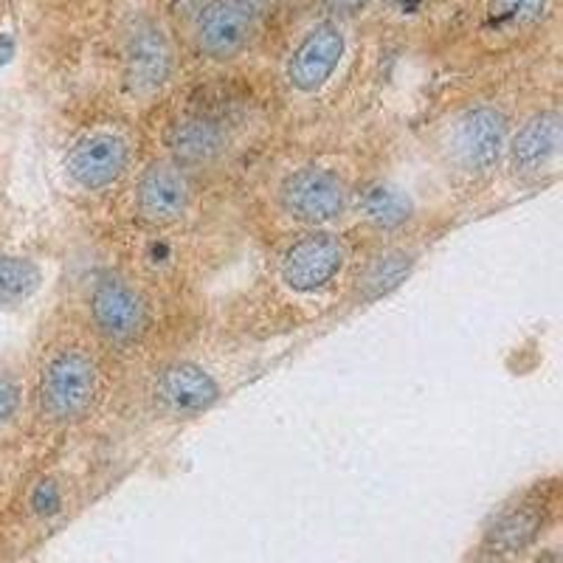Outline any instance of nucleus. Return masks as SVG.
<instances>
[{"label": "nucleus", "mask_w": 563, "mask_h": 563, "mask_svg": "<svg viewBox=\"0 0 563 563\" xmlns=\"http://www.w3.org/2000/svg\"><path fill=\"white\" fill-rule=\"evenodd\" d=\"M32 505L37 512H54L59 507V490L54 485H40L34 490Z\"/></svg>", "instance_id": "aec40b11"}, {"label": "nucleus", "mask_w": 563, "mask_h": 563, "mask_svg": "<svg viewBox=\"0 0 563 563\" xmlns=\"http://www.w3.org/2000/svg\"><path fill=\"white\" fill-rule=\"evenodd\" d=\"M327 7V12L339 14V18H346V14H358L364 12L366 7H372L375 0H321Z\"/></svg>", "instance_id": "412c9836"}, {"label": "nucleus", "mask_w": 563, "mask_h": 563, "mask_svg": "<svg viewBox=\"0 0 563 563\" xmlns=\"http://www.w3.org/2000/svg\"><path fill=\"white\" fill-rule=\"evenodd\" d=\"M260 23L256 0H206L195 18V45L211 63H231L254 45Z\"/></svg>", "instance_id": "39448f33"}, {"label": "nucleus", "mask_w": 563, "mask_h": 563, "mask_svg": "<svg viewBox=\"0 0 563 563\" xmlns=\"http://www.w3.org/2000/svg\"><path fill=\"white\" fill-rule=\"evenodd\" d=\"M550 3L552 0H487V32L505 37L530 32L547 18Z\"/></svg>", "instance_id": "f3484780"}, {"label": "nucleus", "mask_w": 563, "mask_h": 563, "mask_svg": "<svg viewBox=\"0 0 563 563\" xmlns=\"http://www.w3.org/2000/svg\"><path fill=\"white\" fill-rule=\"evenodd\" d=\"M561 113L541 110L507 139V164L516 175H538L561 153Z\"/></svg>", "instance_id": "ddd939ff"}, {"label": "nucleus", "mask_w": 563, "mask_h": 563, "mask_svg": "<svg viewBox=\"0 0 563 563\" xmlns=\"http://www.w3.org/2000/svg\"><path fill=\"white\" fill-rule=\"evenodd\" d=\"M133 164V144L119 130H90L79 135L63 158L65 178L79 192L97 195L115 186Z\"/></svg>", "instance_id": "423d86ee"}, {"label": "nucleus", "mask_w": 563, "mask_h": 563, "mask_svg": "<svg viewBox=\"0 0 563 563\" xmlns=\"http://www.w3.org/2000/svg\"><path fill=\"white\" fill-rule=\"evenodd\" d=\"M173 77V45L153 20H139L124 43V79L139 97H150Z\"/></svg>", "instance_id": "9b49d317"}, {"label": "nucleus", "mask_w": 563, "mask_h": 563, "mask_svg": "<svg viewBox=\"0 0 563 563\" xmlns=\"http://www.w3.org/2000/svg\"><path fill=\"white\" fill-rule=\"evenodd\" d=\"M361 218L378 231H400L415 218V203L400 186L378 180L361 195Z\"/></svg>", "instance_id": "dca6fc26"}, {"label": "nucleus", "mask_w": 563, "mask_h": 563, "mask_svg": "<svg viewBox=\"0 0 563 563\" xmlns=\"http://www.w3.org/2000/svg\"><path fill=\"white\" fill-rule=\"evenodd\" d=\"M229 147V130L209 115H184L167 128L169 161H175L186 173L218 167Z\"/></svg>", "instance_id": "f8f14e48"}, {"label": "nucleus", "mask_w": 563, "mask_h": 563, "mask_svg": "<svg viewBox=\"0 0 563 563\" xmlns=\"http://www.w3.org/2000/svg\"><path fill=\"white\" fill-rule=\"evenodd\" d=\"M344 48L346 37L339 20H321L313 29H308L294 45L288 65H285V77H288L290 88L296 93H305V97L319 93L339 68Z\"/></svg>", "instance_id": "1a4fd4ad"}, {"label": "nucleus", "mask_w": 563, "mask_h": 563, "mask_svg": "<svg viewBox=\"0 0 563 563\" xmlns=\"http://www.w3.org/2000/svg\"><path fill=\"white\" fill-rule=\"evenodd\" d=\"M43 285V268L29 256L0 254V305H23Z\"/></svg>", "instance_id": "a211bd4d"}, {"label": "nucleus", "mask_w": 563, "mask_h": 563, "mask_svg": "<svg viewBox=\"0 0 563 563\" xmlns=\"http://www.w3.org/2000/svg\"><path fill=\"white\" fill-rule=\"evenodd\" d=\"M510 122L505 110L496 104H476L467 108L451 122L445 150H449L451 167L471 178L493 173L505 158Z\"/></svg>", "instance_id": "20e7f679"}, {"label": "nucleus", "mask_w": 563, "mask_h": 563, "mask_svg": "<svg viewBox=\"0 0 563 563\" xmlns=\"http://www.w3.org/2000/svg\"><path fill=\"white\" fill-rule=\"evenodd\" d=\"M104 366L85 341L63 339L45 352L37 372L40 415L54 426H77L99 409Z\"/></svg>", "instance_id": "f257e3e1"}, {"label": "nucleus", "mask_w": 563, "mask_h": 563, "mask_svg": "<svg viewBox=\"0 0 563 563\" xmlns=\"http://www.w3.org/2000/svg\"><path fill=\"white\" fill-rule=\"evenodd\" d=\"M346 243L330 229H308L279 256V279L294 294H319L330 288L346 265Z\"/></svg>", "instance_id": "0eeeda50"}, {"label": "nucleus", "mask_w": 563, "mask_h": 563, "mask_svg": "<svg viewBox=\"0 0 563 563\" xmlns=\"http://www.w3.org/2000/svg\"><path fill=\"white\" fill-rule=\"evenodd\" d=\"M192 173L175 161L155 158L141 169L133 189V214L150 229H169L186 218L192 206Z\"/></svg>", "instance_id": "6e6552de"}, {"label": "nucleus", "mask_w": 563, "mask_h": 563, "mask_svg": "<svg viewBox=\"0 0 563 563\" xmlns=\"http://www.w3.org/2000/svg\"><path fill=\"white\" fill-rule=\"evenodd\" d=\"M223 389L206 366L195 361H173L161 366L153 380V400L175 420H192L220 404Z\"/></svg>", "instance_id": "9d476101"}, {"label": "nucleus", "mask_w": 563, "mask_h": 563, "mask_svg": "<svg viewBox=\"0 0 563 563\" xmlns=\"http://www.w3.org/2000/svg\"><path fill=\"white\" fill-rule=\"evenodd\" d=\"M276 200L282 214H288L296 223L308 229H327L350 211L352 192L344 175L330 167L308 164L282 178Z\"/></svg>", "instance_id": "7ed1b4c3"}, {"label": "nucleus", "mask_w": 563, "mask_h": 563, "mask_svg": "<svg viewBox=\"0 0 563 563\" xmlns=\"http://www.w3.org/2000/svg\"><path fill=\"white\" fill-rule=\"evenodd\" d=\"M417 265V254L411 249H384L372 254L366 265L361 268L355 279V301L358 305H372V301L384 299L391 290H397L409 279V274Z\"/></svg>", "instance_id": "4468645a"}, {"label": "nucleus", "mask_w": 563, "mask_h": 563, "mask_svg": "<svg viewBox=\"0 0 563 563\" xmlns=\"http://www.w3.org/2000/svg\"><path fill=\"white\" fill-rule=\"evenodd\" d=\"M88 321L110 350H133L150 330L147 296L128 276L104 271L90 282Z\"/></svg>", "instance_id": "f03ea898"}, {"label": "nucleus", "mask_w": 563, "mask_h": 563, "mask_svg": "<svg viewBox=\"0 0 563 563\" xmlns=\"http://www.w3.org/2000/svg\"><path fill=\"white\" fill-rule=\"evenodd\" d=\"M9 54H12V43L7 37H0V63H7Z\"/></svg>", "instance_id": "4be33fe9"}, {"label": "nucleus", "mask_w": 563, "mask_h": 563, "mask_svg": "<svg viewBox=\"0 0 563 563\" xmlns=\"http://www.w3.org/2000/svg\"><path fill=\"white\" fill-rule=\"evenodd\" d=\"M20 409V386L12 378H0V422H9Z\"/></svg>", "instance_id": "6ab92c4d"}, {"label": "nucleus", "mask_w": 563, "mask_h": 563, "mask_svg": "<svg viewBox=\"0 0 563 563\" xmlns=\"http://www.w3.org/2000/svg\"><path fill=\"white\" fill-rule=\"evenodd\" d=\"M547 510L550 507L544 501H525L521 507H512L496 521V527L487 536V544L493 552L499 555H516V552H525L527 547L541 536L547 525Z\"/></svg>", "instance_id": "2eb2a0df"}]
</instances>
